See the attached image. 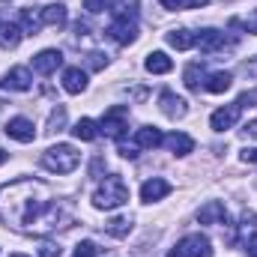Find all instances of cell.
Here are the masks:
<instances>
[{
	"mask_svg": "<svg viewBox=\"0 0 257 257\" xmlns=\"http://www.w3.org/2000/svg\"><path fill=\"white\" fill-rule=\"evenodd\" d=\"M42 183H27V180H21V183H12V186H6L3 194H6V200H3V212H6V218H12L15 221V227H30L33 221H39V215L45 212V194L42 197H33V192L39 189Z\"/></svg>",
	"mask_w": 257,
	"mask_h": 257,
	"instance_id": "obj_1",
	"label": "cell"
},
{
	"mask_svg": "<svg viewBox=\"0 0 257 257\" xmlns=\"http://www.w3.org/2000/svg\"><path fill=\"white\" fill-rule=\"evenodd\" d=\"M126 200H128V186L123 183V177H117V174L105 177V183L93 192V206L96 209H117Z\"/></svg>",
	"mask_w": 257,
	"mask_h": 257,
	"instance_id": "obj_2",
	"label": "cell"
},
{
	"mask_svg": "<svg viewBox=\"0 0 257 257\" xmlns=\"http://www.w3.org/2000/svg\"><path fill=\"white\" fill-rule=\"evenodd\" d=\"M78 162H81V156H78V150L69 147V144L48 147V150L42 153V168L51 171V174H72V171L78 168Z\"/></svg>",
	"mask_w": 257,
	"mask_h": 257,
	"instance_id": "obj_3",
	"label": "cell"
},
{
	"mask_svg": "<svg viewBox=\"0 0 257 257\" xmlns=\"http://www.w3.org/2000/svg\"><path fill=\"white\" fill-rule=\"evenodd\" d=\"M105 33H108L117 45H132V42L138 39V6H123Z\"/></svg>",
	"mask_w": 257,
	"mask_h": 257,
	"instance_id": "obj_4",
	"label": "cell"
},
{
	"mask_svg": "<svg viewBox=\"0 0 257 257\" xmlns=\"http://www.w3.org/2000/svg\"><path fill=\"white\" fill-rule=\"evenodd\" d=\"M171 257H212V242L203 233H189L174 245Z\"/></svg>",
	"mask_w": 257,
	"mask_h": 257,
	"instance_id": "obj_5",
	"label": "cell"
},
{
	"mask_svg": "<svg viewBox=\"0 0 257 257\" xmlns=\"http://www.w3.org/2000/svg\"><path fill=\"white\" fill-rule=\"evenodd\" d=\"M99 128H102L108 138H117V141H120L123 132L128 128V105H111V108L105 111Z\"/></svg>",
	"mask_w": 257,
	"mask_h": 257,
	"instance_id": "obj_6",
	"label": "cell"
},
{
	"mask_svg": "<svg viewBox=\"0 0 257 257\" xmlns=\"http://www.w3.org/2000/svg\"><path fill=\"white\" fill-rule=\"evenodd\" d=\"M194 48H200L203 54H218L224 48H233V42L221 30H200V33H194Z\"/></svg>",
	"mask_w": 257,
	"mask_h": 257,
	"instance_id": "obj_7",
	"label": "cell"
},
{
	"mask_svg": "<svg viewBox=\"0 0 257 257\" xmlns=\"http://www.w3.org/2000/svg\"><path fill=\"white\" fill-rule=\"evenodd\" d=\"M0 87H3V90H12V93H27V90L33 87V75H30L24 66H15V69H9V72L3 75Z\"/></svg>",
	"mask_w": 257,
	"mask_h": 257,
	"instance_id": "obj_8",
	"label": "cell"
},
{
	"mask_svg": "<svg viewBox=\"0 0 257 257\" xmlns=\"http://www.w3.org/2000/svg\"><path fill=\"white\" fill-rule=\"evenodd\" d=\"M159 108H162V114L171 117V120H183V117L189 114V102H186L183 96L171 93V90H165V93L159 96Z\"/></svg>",
	"mask_w": 257,
	"mask_h": 257,
	"instance_id": "obj_9",
	"label": "cell"
},
{
	"mask_svg": "<svg viewBox=\"0 0 257 257\" xmlns=\"http://www.w3.org/2000/svg\"><path fill=\"white\" fill-rule=\"evenodd\" d=\"M239 114H242L239 102H233V105H224V108H218V111L209 117V126H212V132H227V128L236 126Z\"/></svg>",
	"mask_w": 257,
	"mask_h": 257,
	"instance_id": "obj_10",
	"label": "cell"
},
{
	"mask_svg": "<svg viewBox=\"0 0 257 257\" xmlns=\"http://www.w3.org/2000/svg\"><path fill=\"white\" fill-rule=\"evenodd\" d=\"M6 138H12V141H18V144H30L33 138H36V128L33 123L27 120V117H12V120H6Z\"/></svg>",
	"mask_w": 257,
	"mask_h": 257,
	"instance_id": "obj_11",
	"label": "cell"
},
{
	"mask_svg": "<svg viewBox=\"0 0 257 257\" xmlns=\"http://www.w3.org/2000/svg\"><path fill=\"white\" fill-rule=\"evenodd\" d=\"M60 66H63V54L57 48H45L33 57V72L36 75H54Z\"/></svg>",
	"mask_w": 257,
	"mask_h": 257,
	"instance_id": "obj_12",
	"label": "cell"
},
{
	"mask_svg": "<svg viewBox=\"0 0 257 257\" xmlns=\"http://www.w3.org/2000/svg\"><path fill=\"white\" fill-rule=\"evenodd\" d=\"M132 141H135L138 150H156V147L165 144V135H162V128H156V126H141Z\"/></svg>",
	"mask_w": 257,
	"mask_h": 257,
	"instance_id": "obj_13",
	"label": "cell"
},
{
	"mask_svg": "<svg viewBox=\"0 0 257 257\" xmlns=\"http://www.w3.org/2000/svg\"><path fill=\"white\" fill-rule=\"evenodd\" d=\"M197 221H200V224H224V221H227V209H224V203H221V200H209V203H203V206L197 209Z\"/></svg>",
	"mask_w": 257,
	"mask_h": 257,
	"instance_id": "obj_14",
	"label": "cell"
},
{
	"mask_svg": "<svg viewBox=\"0 0 257 257\" xmlns=\"http://www.w3.org/2000/svg\"><path fill=\"white\" fill-rule=\"evenodd\" d=\"M168 194H171V183L162 180V177H153V180H147V183L141 186V200H144V203L162 200V197H168Z\"/></svg>",
	"mask_w": 257,
	"mask_h": 257,
	"instance_id": "obj_15",
	"label": "cell"
},
{
	"mask_svg": "<svg viewBox=\"0 0 257 257\" xmlns=\"http://www.w3.org/2000/svg\"><path fill=\"white\" fill-rule=\"evenodd\" d=\"M18 27L24 36H36L45 24H42V9H21L18 12Z\"/></svg>",
	"mask_w": 257,
	"mask_h": 257,
	"instance_id": "obj_16",
	"label": "cell"
},
{
	"mask_svg": "<svg viewBox=\"0 0 257 257\" xmlns=\"http://www.w3.org/2000/svg\"><path fill=\"white\" fill-rule=\"evenodd\" d=\"M63 90L72 93V96L84 93V90H87V72L78 69V66H69V69L63 72Z\"/></svg>",
	"mask_w": 257,
	"mask_h": 257,
	"instance_id": "obj_17",
	"label": "cell"
},
{
	"mask_svg": "<svg viewBox=\"0 0 257 257\" xmlns=\"http://www.w3.org/2000/svg\"><path fill=\"white\" fill-rule=\"evenodd\" d=\"M165 147H168L174 156H189L194 150V141L186 132H171V135H165Z\"/></svg>",
	"mask_w": 257,
	"mask_h": 257,
	"instance_id": "obj_18",
	"label": "cell"
},
{
	"mask_svg": "<svg viewBox=\"0 0 257 257\" xmlns=\"http://www.w3.org/2000/svg\"><path fill=\"white\" fill-rule=\"evenodd\" d=\"M144 66H147V72H153V75H168V72L174 69V60H171L165 51H150L147 60H144Z\"/></svg>",
	"mask_w": 257,
	"mask_h": 257,
	"instance_id": "obj_19",
	"label": "cell"
},
{
	"mask_svg": "<svg viewBox=\"0 0 257 257\" xmlns=\"http://www.w3.org/2000/svg\"><path fill=\"white\" fill-rule=\"evenodd\" d=\"M233 84V75L230 72H212L206 81H203V90L206 93H227Z\"/></svg>",
	"mask_w": 257,
	"mask_h": 257,
	"instance_id": "obj_20",
	"label": "cell"
},
{
	"mask_svg": "<svg viewBox=\"0 0 257 257\" xmlns=\"http://www.w3.org/2000/svg\"><path fill=\"white\" fill-rule=\"evenodd\" d=\"M66 6L63 3H51V6H42V24L45 27H63L66 24Z\"/></svg>",
	"mask_w": 257,
	"mask_h": 257,
	"instance_id": "obj_21",
	"label": "cell"
},
{
	"mask_svg": "<svg viewBox=\"0 0 257 257\" xmlns=\"http://www.w3.org/2000/svg\"><path fill=\"white\" fill-rule=\"evenodd\" d=\"M21 36H24V33H21L18 24H6V21H0V48H6V51L18 48Z\"/></svg>",
	"mask_w": 257,
	"mask_h": 257,
	"instance_id": "obj_22",
	"label": "cell"
},
{
	"mask_svg": "<svg viewBox=\"0 0 257 257\" xmlns=\"http://www.w3.org/2000/svg\"><path fill=\"white\" fill-rule=\"evenodd\" d=\"M165 39H168V45H171V48H177V51H189V48H194V33H192V30H186V27L171 30Z\"/></svg>",
	"mask_w": 257,
	"mask_h": 257,
	"instance_id": "obj_23",
	"label": "cell"
},
{
	"mask_svg": "<svg viewBox=\"0 0 257 257\" xmlns=\"http://www.w3.org/2000/svg\"><path fill=\"white\" fill-rule=\"evenodd\" d=\"M99 123L96 120H90V117H84V120H78L75 126H72V135L78 138V141H96L99 138Z\"/></svg>",
	"mask_w": 257,
	"mask_h": 257,
	"instance_id": "obj_24",
	"label": "cell"
},
{
	"mask_svg": "<svg viewBox=\"0 0 257 257\" xmlns=\"http://www.w3.org/2000/svg\"><path fill=\"white\" fill-rule=\"evenodd\" d=\"M105 233H108V236H117V239L128 236V233H132V218H126V215H120V218H111V221L105 224Z\"/></svg>",
	"mask_w": 257,
	"mask_h": 257,
	"instance_id": "obj_25",
	"label": "cell"
},
{
	"mask_svg": "<svg viewBox=\"0 0 257 257\" xmlns=\"http://www.w3.org/2000/svg\"><path fill=\"white\" fill-rule=\"evenodd\" d=\"M183 81H186L189 90H200V87H203V66L200 63H189L186 66V72H183Z\"/></svg>",
	"mask_w": 257,
	"mask_h": 257,
	"instance_id": "obj_26",
	"label": "cell"
},
{
	"mask_svg": "<svg viewBox=\"0 0 257 257\" xmlns=\"http://www.w3.org/2000/svg\"><path fill=\"white\" fill-rule=\"evenodd\" d=\"M254 233H257V212H242V218H239V236L251 242Z\"/></svg>",
	"mask_w": 257,
	"mask_h": 257,
	"instance_id": "obj_27",
	"label": "cell"
},
{
	"mask_svg": "<svg viewBox=\"0 0 257 257\" xmlns=\"http://www.w3.org/2000/svg\"><path fill=\"white\" fill-rule=\"evenodd\" d=\"M165 9H171V12H180V9H200V6H206L209 0H159Z\"/></svg>",
	"mask_w": 257,
	"mask_h": 257,
	"instance_id": "obj_28",
	"label": "cell"
},
{
	"mask_svg": "<svg viewBox=\"0 0 257 257\" xmlns=\"http://www.w3.org/2000/svg\"><path fill=\"white\" fill-rule=\"evenodd\" d=\"M63 126H66V108L57 105L51 111V117H48V132H63Z\"/></svg>",
	"mask_w": 257,
	"mask_h": 257,
	"instance_id": "obj_29",
	"label": "cell"
},
{
	"mask_svg": "<svg viewBox=\"0 0 257 257\" xmlns=\"http://www.w3.org/2000/svg\"><path fill=\"white\" fill-rule=\"evenodd\" d=\"M102 254V248L93 242V239H84V242H78V248H75V257H96Z\"/></svg>",
	"mask_w": 257,
	"mask_h": 257,
	"instance_id": "obj_30",
	"label": "cell"
},
{
	"mask_svg": "<svg viewBox=\"0 0 257 257\" xmlns=\"http://www.w3.org/2000/svg\"><path fill=\"white\" fill-rule=\"evenodd\" d=\"M111 6H114V0H84V9L93 12V15H96V12H108Z\"/></svg>",
	"mask_w": 257,
	"mask_h": 257,
	"instance_id": "obj_31",
	"label": "cell"
},
{
	"mask_svg": "<svg viewBox=\"0 0 257 257\" xmlns=\"http://www.w3.org/2000/svg\"><path fill=\"white\" fill-rule=\"evenodd\" d=\"M230 27H242L245 33H257V15L254 18H245V21H242V18H233Z\"/></svg>",
	"mask_w": 257,
	"mask_h": 257,
	"instance_id": "obj_32",
	"label": "cell"
},
{
	"mask_svg": "<svg viewBox=\"0 0 257 257\" xmlns=\"http://www.w3.org/2000/svg\"><path fill=\"white\" fill-rule=\"evenodd\" d=\"M60 254H63V248L54 245V242H42L39 245V257H60Z\"/></svg>",
	"mask_w": 257,
	"mask_h": 257,
	"instance_id": "obj_33",
	"label": "cell"
},
{
	"mask_svg": "<svg viewBox=\"0 0 257 257\" xmlns=\"http://www.w3.org/2000/svg\"><path fill=\"white\" fill-rule=\"evenodd\" d=\"M105 63H108V57H105V54H99V51L87 54V66H90V69H105Z\"/></svg>",
	"mask_w": 257,
	"mask_h": 257,
	"instance_id": "obj_34",
	"label": "cell"
},
{
	"mask_svg": "<svg viewBox=\"0 0 257 257\" xmlns=\"http://www.w3.org/2000/svg\"><path fill=\"white\" fill-rule=\"evenodd\" d=\"M236 102H239V108H254V105H257V90H251V93H242Z\"/></svg>",
	"mask_w": 257,
	"mask_h": 257,
	"instance_id": "obj_35",
	"label": "cell"
},
{
	"mask_svg": "<svg viewBox=\"0 0 257 257\" xmlns=\"http://www.w3.org/2000/svg\"><path fill=\"white\" fill-rule=\"evenodd\" d=\"M242 162L257 165V147H245V150H242Z\"/></svg>",
	"mask_w": 257,
	"mask_h": 257,
	"instance_id": "obj_36",
	"label": "cell"
},
{
	"mask_svg": "<svg viewBox=\"0 0 257 257\" xmlns=\"http://www.w3.org/2000/svg\"><path fill=\"white\" fill-rule=\"evenodd\" d=\"M242 132H245V138H257V120H251V123L242 128Z\"/></svg>",
	"mask_w": 257,
	"mask_h": 257,
	"instance_id": "obj_37",
	"label": "cell"
},
{
	"mask_svg": "<svg viewBox=\"0 0 257 257\" xmlns=\"http://www.w3.org/2000/svg\"><path fill=\"white\" fill-rule=\"evenodd\" d=\"M248 257H257V239H251V242H248Z\"/></svg>",
	"mask_w": 257,
	"mask_h": 257,
	"instance_id": "obj_38",
	"label": "cell"
},
{
	"mask_svg": "<svg viewBox=\"0 0 257 257\" xmlns=\"http://www.w3.org/2000/svg\"><path fill=\"white\" fill-rule=\"evenodd\" d=\"M6 159H9V153H3V150H0V165H6Z\"/></svg>",
	"mask_w": 257,
	"mask_h": 257,
	"instance_id": "obj_39",
	"label": "cell"
},
{
	"mask_svg": "<svg viewBox=\"0 0 257 257\" xmlns=\"http://www.w3.org/2000/svg\"><path fill=\"white\" fill-rule=\"evenodd\" d=\"M9 257H27V254H9Z\"/></svg>",
	"mask_w": 257,
	"mask_h": 257,
	"instance_id": "obj_40",
	"label": "cell"
}]
</instances>
